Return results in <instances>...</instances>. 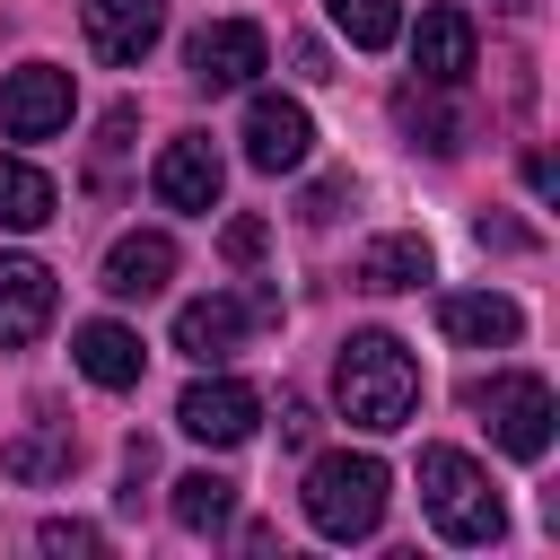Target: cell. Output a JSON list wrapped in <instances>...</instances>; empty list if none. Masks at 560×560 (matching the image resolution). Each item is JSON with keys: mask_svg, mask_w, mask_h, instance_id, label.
<instances>
[{"mask_svg": "<svg viewBox=\"0 0 560 560\" xmlns=\"http://www.w3.org/2000/svg\"><path fill=\"white\" fill-rule=\"evenodd\" d=\"M472 61H481L472 18H464V9H420V26H411V70H420V79H438V88H464V79H472Z\"/></svg>", "mask_w": 560, "mask_h": 560, "instance_id": "cell-13", "label": "cell"}, {"mask_svg": "<svg viewBox=\"0 0 560 560\" xmlns=\"http://www.w3.org/2000/svg\"><path fill=\"white\" fill-rule=\"evenodd\" d=\"M359 289H376V298H394V289H420L429 280V236H376L368 254H359V271H350Z\"/></svg>", "mask_w": 560, "mask_h": 560, "instance_id": "cell-18", "label": "cell"}, {"mask_svg": "<svg viewBox=\"0 0 560 560\" xmlns=\"http://www.w3.org/2000/svg\"><path fill=\"white\" fill-rule=\"evenodd\" d=\"M438 332L464 341V350H508V341L525 332V306L499 298V289H446V298H438Z\"/></svg>", "mask_w": 560, "mask_h": 560, "instance_id": "cell-14", "label": "cell"}, {"mask_svg": "<svg viewBox=\"0 0 560 560\" xmlns=\"http://www.w3.org/2000/svg\"><path fill=\"white\" fill-rule=\"evenodd\" d=\"M61 122H70V70H52V61L9 70V88H0V140H52Z\"/></svg>", "mask_w": 560, "mask_h": 560, "instance_id": "cell-8", "label": "cell"}, {"mask_svg": "<svg viewBox=\"0 0 560 560\" xmlns=\"http://www.w3.org/2000/svg\"><path fill=\"white\" fill-rule=\"evenodd\" d=\"M385 490H394V472L376 464V455H315L306 464V525L324 534V542H359V534H376L385 525Z\"/></svg>", "mask_w": 560, "mask_h": 560, "instance_id": "cell-2", "label": "cell"}, {"mask_svg": "<svg viewBox=\"0 0 560 560\" xmlns=\"http://www.w3.org/2000/svg\"><path fill=\"white\" fill-rule=\"evenodd\" d=\"M420 508L446 542H499L508 534V508L464 446H420Z\"/></svg>", "mask_w": 560, "mask_h": 560, "instance_id": "cell-3", "label": "cell"}, {"mask_svg": "<svg viewBox=\"0 0 560 560\" xmlns=\"http://www.w3.org/2000/svg\"><path fill=\"white\" fill-rule=\"evenodd\" d=\"M70 359H79V376H88V385H105V394H131V385H140V368H149L140 332H131V324H114V315L79 324V332H70Z\"/></svg>", "mask_w": 560, "mask_h": 560, "instance_id": "cell-15", "label": "cell"}, {"mask_svg": "<svg viewBox=\"0 0 560 560\" xmlns=\"http://www.w3.org/2000/svg\"><path fill=\"white\" fill-rule=\"evenodd\" d=\"M61 306V280L35 254H0V350H26Z\"/></svg>", "mask_w": 560, "mask_h": 560, "instance_id": "cell-10", "label": "cell"}, {"mask_svg": "<svg viewBox=\"0 0 560 560\" xmlns=\"http://www.w3.org/2000/svg\"><path fill=\"white\" fill-rule=\"evenodd\" d=\"M271 61V44H262V26L254 18H219V26H201L192 44H184V70H192V88L201 96H228V88H254V70Z\"/></svg>", "mask_w": 560, "mask_h": 560, "instance_id": "cell-5", "label": "cell"}, {"mask_svg": "<svg viewBox=\"0 0 560 560\" xmlns=\"http://www.w3.org/2000/svg\"><path fill=\"white\" fill-rule=\"evenodd\" d=\"M228 516H236V481L228 472H184L175 481V525L184 534H219Z\"/></svg>", "mask_w": 560, "mask_h": 560, "instance_id": "cell-21", "label": "cell"}, {"mask_svg": "<svg viewBox=\"0 0 560 560\" xmlns=\"http://www.w3.org/2000/svg\"><path fill=\"white\" fill-rule=\"evenodd\" d=\"M464 402L490 420V438H499L516 464H542V455H551V420H560V402H551L542 376H525V368H508V376H472Z\"/></svg>", "mask_w": 560, "mask_h": 560, "instance_id": "cell-4", "label": "cell"}, {"mask_svg": "<svg viewBox=\"0 0 560 560\" xmlns=\"http://www.w3.org/2000/svg\"><path fill=\"white\" fill-rule=\"evenodd\" d=\"M254 420H262V394H254L245 376H192L184 402H175V429L201 438V446H245Z\"/></svg>", "mask_w": 560, "mask_h": 560, "instance_id": "cell-6", "label": "cell"}, {"mask_svg": "<svg viewBox=\"0 0 560 560\" xmlns=\"http://www.w3.org/2000/svg\"><path fill=\"white\" fill-rule=\"evenodd\" d=\"M394 122H402V140H411V149H429V158H455V149L472 140V114H464V105H455V88H438V79L394 88Z\"/></svg>", "mask_w": 560, "mask_h": 560, "instance_id": "cell-11", "label": "cell"}, {"mask_svg": "<svg viewBox=\"0 0 560 560\" xmlns=\"http://www.w3.org/2000/svg\"><path fill=\"white\" fill-rule=\"evenodd\" d=\"M332 394H341L350 429H402L420 411V359L394 332H350L332 359Z\"/></svg>", "mask_w": 560, "mask_h": 560, "instance_id": "cell-1", "label": "cell"}, {"mask_svg": "<svg viewBox=\"0 0 560 560\" xmlns=\"http://www.w3.org/2000/svg\"><path fill=\"white\" fill-rule=\"evenodd\" d=\"M341 201H350V175H324V184L306 192V219H341Z\"/></svg>", "mask_w": 560, "mask_h": 560, "instance_id": "cell-27", "label": "cell"}, {"mask_svg": "<svg viewBox=\"0 0 560 560\" xmlns=\"http://www.w3.org/2000/svg\"><path fill=\"white\" fill-rule=\"evenodd\" d=\"M472 236H481V245H499V254H525V245H534V236H525L516 219H490V210L472 219Z\"/></svg>", "mask_w": 560, "mask_h": 560, "instance_id": "cell-25", "label": "cell"}, {"mask_svg": "<svg viewBox=\"0 0 560 560\" xmlns=\"http://www.w3.org/2000/svg\"><path fill=\"white\" fill-rule=\"evenodd\" d=\"M35 542H44V551H96L105 534H96V525H79V516H44V534H35Z\"/></svg>", "mask_w": 560, "mask_h": 560, "instance_id": "cell-24", "label": "cell"}, {"mask_svg": "<svg viewBox=\"0 0 560 560\" xmlns=\"http://www.w3.org/2000/svg\"><path fill=\"white\" fill-rule=\"evenodd\" d=\"M289 61H298V79H332V52L324 44H289Z\"/></svg>", "mask_w": 560, "mask_h": 560, "instance_id": "cell-28", "label": "cell"}, {"mask_svg": "<svg viewBox=\"0 0 560 560\" xmlns=\"http://www.w3.org/2000/svg\"><path fill=\"white\" fill-rule=\"evenodd\" d=\"M79 26H88V52L96 61H149V44L166 35V0H79Z\"/></svg>", "mask_w": 560, "mask_h": 560, "instance_id": "cell-9", "label": "cell"}, {"mask_svg": "<svg viewBox=\"0 0 560 560\" xmlns=\"http://www.w3.org/2000/svg\"><path fill=\"white\" fill-rule=\"evenodd\" d=\"M70 464H79V438H70L61 420H52V429H26V438H9V446H0V472H9V481H26V490H35V481H61Z\"/></svg>", "mask_w": 560, "mask_h": 560, "instance_id": "cell-19", "label": "cell"}, {"mask_svg": "<svg viewBox=\"0 0 560 560\" xmlns=\"http://www.w3.org/2000/svg\"><path fill=\"white\" fill-rule=\"evenodd\" d=\"M149 184H158V201H166V210H219L228 166H219V149H210L201 131H184V140H166V149H158Z\"/></svg>", "mask_w": 560, "mask_h": 560, "instance_id": "cell-12", "label": "cell"}, {"mask_svg": "<svg viewBox=\"0 0 560 560\" xmlns=\"http://www.w3.org/2000/svg\"><path fill=\"white\" fill-rule=\"evenodd\" d=\"M280 438H289V446L315 438V402H306V394H280Z\"/></svg>", "mask_w": 560, "mask_h": 560, "instance_id": "cell-26", "label": "cell"}, {"mask_svg": "<svg viewBox=\"0 0 560 560\" xmlns=\"http://www.w3.org/2000/svg\"><path fill=\"white\" fill-rule=\"evenodd\" d=\"M324 9H332V26H341L359 52H385V44L402 35V9H394V0H324Z\"/></svg>", "mask_w": 560, "mask_h": 560, "instance_id": "cell-22", "label": "cell"}, {"mask_svg": "<svg viewBox=\"0 0 560 560\" xmlns=\"http://www.w3.org/2000/svg\"><path fill=\"white\" fill-rule=\"evenodd\" d=\"M262 245H271V228H262V219H228V228H219V254H228L236 271H245V262H262Z\"/></svg>", "mask_w": 560, "mask_h": 560, "instance_id": "cell-23", "label": "cell"}, {"mask_svg": "<svg viewBox=\"0 0 560 560\" xmlns=\"http://www.w3.org/2000/svg\"><path fill=\"white\" fill-rule=\"evenodd\" d=\"M245 324H254L245 298H184V306H175V350L210 368V359H228V350L245 341Z\"/></svg>", "mask_w": 560, "mask_h": 560, "instance_id": "cell-17", "label": "cell"}, {"mask_svg": "<svg viewBox=\"0 0 560 560\" xmlns=\"http://www.w3.org/2000/svg\"><path fill=\"white\" fill-rule=\"evenodd\" d=\"M166 280H175V236H158V228L114 236V254H105V298H158Z\"/></svg>", "mask_w": 560, "mask_h": 560, "instance_id": "cell-16", "label": "cell"}, {"mask_svg": "<svg viewBox=\"0 0 560 560\" xmlns=\"http://www.w3.org/2000/svg\"><path fill=\"white\" fill-rule=\"evenodd\" d=\"M61 210V184L26 158H0V228H44Z\"/></svg>", "mask_w": 560, "mask_h": 560, "instance_id": "cell-20", "label": "cell"}, {"mask_svg": "<svg viewBox=\"0 0 560 560\" xmlns=\"http://www.w3.org/2000/svg\"><path fill=\"white\" fill-rule=\"evenodd\" d=\"M499 9H508V18H534V9H542V0H499Z\"/></svg>", "mask_w": 560, "mask_h": 560, "instance_id": "cell-29", "label": "cell"}, {"mask_svg": "<svg viewBox=\"0 0 560 560\" xmlns=\"http://www.w3.org/2000/svg\"><path fill=\"white\" fill-rule=\"evenodd\" d=\"M315 158V122H306V105L298 96H254L245 105V166H262V175H298Z\"/></svg>", "mask_w": 560, "mask_h": 560, "instance_id": "cell-7", "label": "cell"}]
</instances>
